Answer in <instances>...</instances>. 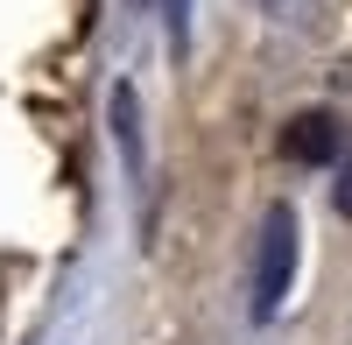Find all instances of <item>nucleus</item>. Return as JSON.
Listing matches in <instances>:
<instances>
[{
	"label": "nucleus",
	"instance_id": "obj_1",
	"mask_svg": "<svg viewBox=\"0 0 352 345\" xmlns=\"http://www.w3.org/2000/svg\"><path fill=\"white\" fill-rule=\"evenodd\" d=\"M289 282H296V212L275 205L268 225H261V254H254V318H261V324L282 310Z\"/></svg>",
	"mask_w": 352,
	"mask_h": 345
},
{
	"label": "nucleus",
	"instance_id": "obj_2",
	"mask_svg": "<svg viewBox=\"0 0 352 345\" xmlns=\"http://www.w3.org/2000/svg\"><path fill=\"white\" fill-rule=\"evenodd\" d=\"M338 148H345V127L331 113H296V120L282 127V155L289 162H331Z\"/></svg>",
	"mask_w": 352,
	"mask_h": 345
},
{
	"label": "nucleus",
	"instance_id": "obj_3",
	"mask_svg": "<svg viewBox=\"0 0 352 345\" xmlns=\"http://www.w3.org/2000/svg\"><path fill=\"white\" fill-rule=\"evenodd\" d=\"M113 127H120V148H127V162L141 169V127H134V92H127V85H113Z\"/></svg>",
	"mask_w": 352,
	"mask_h": 345
},
{
	"label": "nucleus",
	"instance_id": "obj_4",
	"mask_svg": "<svg viewBox=\"0 0 352 345\" xmlns=\"http://www.w3.org/2000/svg\"><path fill=\"white\" fill-rule=\"evenodd\" d=\"M338 212H345V219H352V162H345V169H338Z\"/></svg>",
	"mask_w": 352,
	"mask_h": 345
},
{
	"label": "nucleus",
	"instance_id": "obj_5",
	"mask_svg": "<svg viewBox=\"0 0 352 345\" xmlns=\"http://www.w3.org/2000/svg\"><path fill=\"white\" fill-rule=\"evenodd\" d=\"M169 43L184 49V0H169Z\"/></svg>",
	"mask_w": 352,
	"mask_h": 345
}]
</instances>
